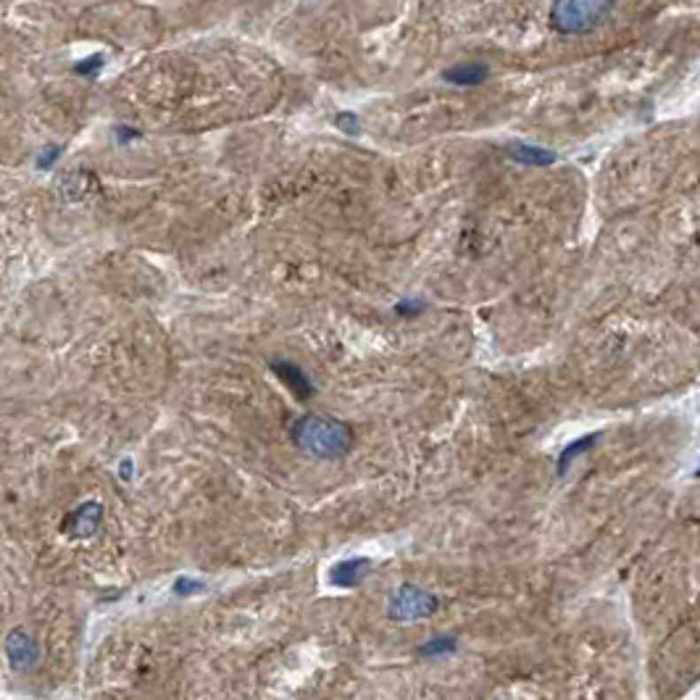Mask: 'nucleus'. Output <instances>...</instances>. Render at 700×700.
<instances>
[{
	"mask_svg": "<svg viewBox=\"0 0 700 700\" xmlns=\"http://www.w3.org/2000/svg\"><path fill=\"white\" fill-rule=\"evenodd\" d=\"M453 648H456V640H453V637H437V640H432L429 645H424V648H421V656H429V658H435V656L450 653Z\"/></svg>",
	"mask_w": 700,
	"mask_h": 700,
	"instance_id": "9d476101",
	"label": "nucleus"
},
{
	"mask_svg": "<svg viewBox=\"0 0 700 700\" xmlns=\"http://www.w3.org/2000/svg\"><path fill=\"white\" fill-rule=\"evenodd\" d=\"M600 435H585V437H580L577 442H572V445H566V450L561 453V458H558V474H566V469L572 466V461H577L580 456H585L596 442H598Z\"/></svg>",
	"mask_w": 700,
	"mask_h": 700,
	"instance_id": "6e6552de",
	"label": "nucleus"
},
{
	"mask_svg": "<svg viewBox=\"0 0 700 700\" xmlns=\"http://www.w3.org/2000/svg\"><path fill=\"white\" fill-rule=\"evenodd\" d=\"M100 66H103V58H100V56H93V58H88V61H82V64L77 66V72H80V74H96Z\"/></svg>",
	"mask_w": 700,
	"mask_h": 700,
	"instance_id": "9b49d317",
	"label": "nucleus"
},
{
	"mask_svg": "<svg viewBox=\"0 0 700 700\" xmlns=\"http://www.w3.org/2000/svg\"><path fill=\"white\" fill-rule=\"evenodd\" d=\"M366 569H369V561H364V558L342 561V564L332 572V580H335L337 585H356V582L364 577Z\"/></svg>",
	"mask_w": 700,
	"mask_h": 700,
	"instance_id": "1a4fd4ad",
	"label": "nucleus"
},
{
	"mask_svg": "<svg viewBox=\"0 0 700 700\" xmlns=\"http://www.w3.org/2000/svg\"><path fill=\"white\" fill-rule=\"evenodd\" d=\"M274 372L290 385V390H293L296 396H300V398H308V396L313 393L311 382L305 380V374L300 372L296 364H282V361H277V364H274Z\"/></svg>",
	"mask_w": 700,
	"mask_h": 700,
	"instance_id": "423d86ee",
	"label": "nucleus"
},
{
	"mask_svg": "<svg viewBox=\"0 0 700 700\" xmlns=\"http://www.w3.org/2000/svg\"><path fill=\"white\" fill-rule=\"evenodd\" d=\"M511 156L521 164H532V166H548L556 161V153L550 150H542V148H535V145H513L511 148Z\"/></svg>",
	"mask_w": 700,
	"mask_h": 700,
	"instance_id": "0eeeda50",
	"label": "nucleus"
},
{
	"mask_svg": "<svg viewBox=\"0 0 700 700\" xmlns=\"http://www.w3.org/2000/svg\"><path fill=\"white\" fill-rule=\"evenodd\" d=\"M5 650H8V658H11V666L16 672H27L35 666L37 661V645L32 637H27L24 632H13L5 642Z\"/></svg>",
	"mask_w": 700,
	"mask_h": 700,
	"instance_id": "20e7f679",
	"label": "nucleus"
},
{
	"mask_svg": "<svg viewBox=\"0 0 700 700\" xmlns=\"http://www.w3.org/2000/svg\"><path fill=\"white\" fill-rule=\"evenodd\" d=\"M435 611H437V598H432L429 593L411 588V585L403 588L390 603V616L396 621H416V619H424Z\"/></svg>",
	"mask_w": 700,
	"mask_h": 700,
	"instance_id": "7ed1b4c3",
	"label": "nucleus"
},
{
	"mask_svg": "<svg viewBox=\"0 0 700 700\" xmlns=\"http://www.w3.org/2000/svg\"><path fill=\"white\" fill-rule=\"evenodd\" d=\"M698 477H700V472H698Z\"/></svg>",
	"mask_w": 700,
	"mask_h": 700,
	"instance_id": "f8f14e48",
	"label": "nucleus"
},
{
	"mask_svg": "<svg viewBox=\"0 0 700 700\" xmlns=\"http://www.w3.org/2000/svg\"><path fill=\"white\" fill-rule=\"evenodd\" d=\"M445 80L453 85H461V88H474V85H482L488 80V69L480 64H461V66L445 72Z\"/></svg>",
	"mask_w": 700,
	"mask_h": 700,
	"instance_id": "39448f33",
	"label": "nucleus"
},
{
	"mask_svg": "<svg viewBox=\"0 0 700 700\" xmlns=\"http://www.w3.org/2000/svg\"><path fill=\"white\" fill-rule=\"evenodd\" d=\"M293 440L311 456L335 458L350 448L353 435L342 421L324 419V416H303L293 429Z\"/></svg>",
	"mask_w": 700,
	"mask_h": 700,
	"instance_id": "f257e3e1",
	"label": "nucleus"
},
{
	"mask_svg": "<svg viewBox=\"0 0 700 700\" xmlns=\"http://www.w3.org/2000/svg\"><path fill=\"white\" fill-rule=\"evenodd\" d=\"M613 8V0H556L550 8L553 29L569 32H588L600 24Z\"/></svg>",
	"mask_w": 700,
	"mask_h": 700,
	"instance_id": "f03ea898",
	"label": "nucleus"
}]
</instances>
